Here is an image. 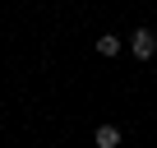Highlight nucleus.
Wrapping results in <instances>:
<instances>
[{"mask_svg": "<svg viewBox=\"0 0 157 148\" xmlns=\"http://www.w3.org/2000/svg\"><path fill=\"white\" fill-rule=\"evenodd\" d=\"M120 46H125V42H120L116 33H102V37H97V56H106V60H116V56H120Z\"/></svg>", "mask_w": 157, "mask_h": 148, "instance_id": "2", "label": "nucleus"}, {"mask_svg": "<svg viewBox=\"0 0 157 148\" xmlns=\"http://www.w3.org/2000/svg\"><path fill=\"white\" fill-rule=\"evenodd\" d=\"M97 148H120V125H97Z\"/></svg>", "mask_w": 157, "mask_h": 148, "instance_id": "3", "label": "nucleus"}, {"mask_svg": "<svg viewBox=\"0 0 157 148\" xmlns=\"http://www.w3.org/2000/svg\"><path fill=\"white\" fill-rule=\"evenodd\" d=\"M129 46H134V56H139V60H152V56H157V33H152V28H134Z\"/></svg>", "mask_w": 157, "mask_h": 148, "instance_id": "1", "label": "nucleus"}]
</instances>
